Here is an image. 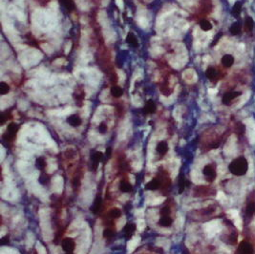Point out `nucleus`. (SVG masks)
Returning a JSON list of instances; mask_svg holds the SVG:
<instances>
[{
  "label": "nucleus",
  "instance_id": "nucleus-1",
  "mask_svg": "<svg viewBox=\"0 0 255 254\" xmlns=\"http://www.w3.org/2000/svg\"><path fill=\"white\" fill-rule=\"evenodd\" d=\"M248 167L249 165L246 160L244 157H240L230 162V164L228 165V170L235 176H243L248 171Z\"/></svg>",
  "mask_w": 255,
  "mask_h": 254
},
{
  "label": "nucleus",
  "instance_id": "nucleus-2",
  "mask_svg": "<svg viewBox=\"0 0 255 254\" xmlns=\"http://www.w3.org/2000/svg\"><path fill=\"white\" fill-rule=\"evenodd\" d=\"M18 129H19V126L17 123H13V122L10 123L8 125L6 133L4 134V139L7 141H13L15 139V137H17Z\"/></svg>",
  "mask_w": 255,
  "mask_h": 254
},
{
  "label": "nucleus",
  "instance_id": "nucleus-3",
  "mask_svg": "<svg viewBox=\"0 0 255 254\" xmlns=\"http://www.w3.org/2000/svg\"><path fill=\"white\" fill-rule=\"evenodd\" d=\"M203 174L205 177V180L209 182H212L216 178V170H215V167L212 164L205 165L203 169Z\"/></svg>",
  "mask_w": 255,
  "mask_h": 254
},
{
  "label": "nucleus",
  "instance_id": "nucleus-4",
  "mask_svg": "<svg viewBox=\"0 0 255 254\" xmlns=\"http://www.w3.org/2000/svg\"><path fill=\"white\" fill-rule=\"evenodd\" d=\"M62 249L67 253H72L76 248V243L72 238H64L61 242Z\"/></svg>",
  "mask_w": 255,
  "mask_h": 254
},
{
  "label": "nucleus",
  "instance_id": "nucleus-5",
  "mask_svg": "<svg viewBox=\"0 0 255 254\" xmlns=\"http://www.w3.org/2000/svg\"><path fill=\"white\" fill-rule=\"evenodd\" d=\"M253 247L248 242L243 241L239 245L237 254H253Z\"/></svg>",
  "mask_w": 255,
  "mask_h": 254
},
{
  "label": "nucleus",
  "instance_id": "nucleus-6",
  "mask_svg": "<svg viewBox=\"0 0 255 254\" xmlns=\"http://www.w3.org/2000/svg\"><path fill=\"white\" fill-rule=\"evenodd\" d=\"M162 185H163V179L155 178L145 185V189L151 190V191H155V190L162 188Z\"/></svg>",
  "mask_w": 255,
  "mask_h": 254
},
{
  "label": "nucleus",
  "instance_id": "nucleus-7",
  "mask_svg": "<svg viewBox=\"0 0 255 254\" xmlns=\"http://www.w3.org/2000/svg\"><path fill=\"white\" fill-rule=\"evenodd\" d=\"M103 154L99 151H94L91 154V162H92V167L94 170H97L98 165L99 163V162L102 160Z\"/></svg>",
  "mask_w": 255,
  "mask_h": 254
},
{
  "label": "nucleus",
  "instance_id": "nucleus-8",
  "mask_svg": "<svg viewBox=\"0 0 255 254\" xmlns=\"http://www.w3.org/2000/svg\"><path fill=\"white\" fill-rule=\"evenodd\" d=\"M241 95V92H227L224 95V97H223V103H225V104H229L230 102H231L234 99H236L237 97H239Z\"/></svg>",
  "mask_w": 255,
  "mask_h": 254
},
{
  "label": "nucleus",
  "instance_id": "nucleus-9",
  "mask_svg": "<svg viewBox=\"0 0 255 254\" xmlns=\"http://www.w3.org/2000/svg\"><path fill=\"white\" fill-rule=\"evenodd\" d=\"M123 231H124V235L126 237V239L130 240L132 238V236L134 235L135 231H136V225L133 224V223L126 224V226L123 228Z\"/></svg>",
  "mask_w": 255,
  "mask_h": 254
},
{
  "label": "nucleus",
  "instance_id": "nucleus-10",
  "mask_svg": "<svg viewBox=\"0 0 255 254\" xmlns=\"http://www.w3.org/2000/svg\"><path fill=\"white\" fill-rule=\"evenodd\" d=\"M67 122L73 127H78L81 125L82 121L78 115H71L67 118Z\"/></svg>",
  "mask_w": 255,
  "mask_h": 254
},
{
  "label": "nucleus",
  "instance_id": "nucleus-11",
  "mask_svg": "<svg viewBox=\"0 0 255 254\" xmlns=\"http://www.w3.org/2000/svg\"><path fill=\"white\" fill-rule=\"evenodd\" d=\"M156 151L159 155L164 156L167 153V151H168V144H166V141L162 140V141L159 142V144H157V146H156Z\"/></svg>",
  "mask_w": 255,
  "mask_h": 254
},
{
  "label": "nucleus",
  "instance_id": "nucleus-12",
  "mask_svg": "<svg viewBox=\"0 0 255 254\" xmlns=\"http://www.w3.org/2000/svg\"><path fill=\"white\" fill-rule=\"evenodd\" d=\"M121 216H122V211L118 208H112L106 214L107 220H110V221H114L116 219H118Z\"/></svg>",
  "mask_w": 255,
  "mask_h": 254
},
{
  "label": "nucleus",
  "instance_id": "nucleus-13",
  "mask_svg": "<svg viewBox=\"0 0 255 254\" xmlns=\"http://www.w3.org/2000/svg\"><path fill=\"white\" fill-rule=\"evenodd\" d=\"M157 110V105L153 100H148L145 103V106L143 108V112L145 114H153L156 112Z\"/></svg>",
  "mask_w": 255,
  "mask_h": 254
},
{
  "label": "nucleus",
  "instance_id": "nucleus-14",
  "mask_svg": "<svg viewBox=\"0 0 255 254\" xmlns=\"http://www.w3.org/2000/svg\"><path fill=\"white\" fill-rule=\"evenodd\" d=\"M234 63V58L231 54H225L222 58V64L223 66H225L226 68H229L233 65Z\"/></svg>",
  "mask_w": 255,
  "mask_h": 254
},
{
  "label": "nucleus",
  "instance_id": "nucleus-15",
  "mask_svg": "<svg viewBox=\"0 0 255 254\" xmlns=\"http://www.w3.org/2000/svg\"><path fill=\"white\" fill-rule=\"evenodd\" d=\"M132 185L129 181H127L126 180H122L121 182H119V190L123 193H128L130 191H132Z\"/></svg>",
  "mask_w": 255,
  "mask_h": 254
},
{
  "label": "nucleus",
  "instance_id": "nucleus-16",
  "mask_svg": "<svg viewBox=\"0 0 255 254\" xmlns=\"http://www.w3.org/2000/svg\"><path fill=\"white\" fill-rule=\"evenodd\" d=\"M101 204H102V200H101V197L99 195H98L97 197H96V199H95V202L92 205V207H91V211L95 214H97L99 209L101 208Z\"/></svg>",
  "mask_w": 255,
  "mask_h": 254
},
{
  "label": "nucleus",
  "instance_id": "nucleus-17",
  "mask_svg": "<svg viewBox=\"0 0 255 254\" xmlns=\"http://www.w3.org/2000/svg\"><path fill=\"white\" fill-rule=\"evenodd\" d=\"M173 224V219L169 216H162L160 221H159V225L163 227H170Z\"/></svg>",
  "mask_w": 255,
  "mask_h": 254
},
{
  "label": "nucleus",
  "instance_id": "nucleus-18",
  "mask_svg": "<svg viewBox=\"0 0 255 254\" xmlns=\"http://www.w3.org/2000/svg\"><path fill=\"white\" fill-rule=\"evenodd\" d=\"M126 42L132 47H138L139 46V42H138V39H137L136 35H135L134 34H132V33H129L128 35H127Z\"/></svg>",
  "mask_w": 255,
  "mask_h": 254
},
{
  "label": "nucleus",
  "instance_id": "nucleus-19",
  "mask_svg": "<svg viewBox=\"0 0 255 254\" xmlns=\"http://www.w3.org/2000/svg\"><path fill=\"white\" fill-rule=\"evenodd\" d=\"M211 191V189L208 187H205V186H198L195 188V196H206V195H209V192Z\"/></svg>",
  "mask_w": 255,
  "mask_h": 254
},
{
  "label": "nucleus",
  "instance_id": "nucleus-20",
  "mask_svg": "<svg viewBox=\"0 0 255 254\" xmlns=\"http://www.w3.org/2000/svg\"><path fill=\"white\" fill-rule=\"evenodd\" d=\"M103 237L105 238V239H111V238H113L115 235V227L114 226H107L104 228L103 230Z\"/></svg>",
  "mask_w": 255,
  "mask_h": 254
},
{
  "label": "nucleus",
  "instance_id": "nucleus-21",
  "mask_svg": "<svg viewBox=\"0 0 255 254\" xmlns=\"http://www.w3.org/2000/svg\"><path fill=\"white\" fill-rule=\"evenodd\" d=\"M59 1L67 11L72 12L75 10V3L73 0H59Z\"/></svg>",
  "mask_w": 255,
  "mask_h": 254
},
{
  "label": "nucleus",
  "instance_id": "nucleus-22",
  "mask_svg": "<svg viewBox=\"0 0 255 254\" xmlns=\"http://www.w3.org/2000/svg\"><path fill=\"white\" fill-rule=\"evenodd\" d=\"M111 95H112V97L113 98H121L122 96V94H123V91L122 89L119 86H113L112 88H111Z\"/></svg>",
  "mask_w": 255,
  "mask_h": 254
},
{
  "label": "nucleus",
  "instance_id": "nucleus-23",
  "mask_svg": "<svg viewBox=\"0 0 255 254\" xmlns=\"http://www.w3.org/2000/svg\"><path fill=\"white\" fill-rule=\"evenodd\" d=\"M36 166L39 170H44L46 167V161L43 157H38L36 161Z\"/></svg>",
  "mask_w": 255,
  "mask_h": 254
},
{
  "label": "nucleus",
  "instance_id": "nucleus-24",
  "mask_svg": "<svg viewBox=\"0 0 255 254\" xmlns=\"http://www.w3.org/2000/svg\"><path fill=\"white\" fill-rule=\"evenodd\" d=\"M188 185H189V182L186 181L185 176H184V175H181V176H180V181H179V187H180L179 192L182 193V192L185 190L186 186H188Z\"/></svg>",
  "mask_w": 255,
  "mask_h": 254
},
{
  "label": "nucleus",
  "instance_id": "nucleus-25",
  "mask_svg": "<svg viewBox=\"0 0 255 254\" xmlns=\"http://www.w3.org/2000/svg\"><path fill=\"white\" fill-rule=\"evenodd\" d=\"M200 27L203 31L204 32H208V31H210L212 29V24L208 21V20H206V19H203L200 21Z\"/></svg>",
  "mask_w": 255,
  "mask_h": 254
},
{
  "label": "nucleus",
  "instance_id": "nucleus-26",
  "mask_svg": "<svg viewBox=\"0 0 255 254\" xmlns=\"http://www.w3.org/2000/svg\"><path fill=\"white\" fill-rule=\"evenodd\" d=\"M205 76H206V77H208V78L213 80V79L216 77V76H217V72H216V70H215V68L208 67V69H206V71H205Z\"/></svg>",
  "mask_w": 255,
  "mask_h": 254
},
{
  "label": "nucleus",
  "instance_id": "nucleus-27",
  "mask_svg": "<svg viewBox=\"0 0 255 254\" xmlns=\"http://www.w3.org/2000/svg\"><path fill=\"white\" fill-rule=\"evenodd\" d=\"M229 32L233 35H237L240 34V32H241V25H240V23H239V22L234 23V24L229 28Z\"/></svg>",
  "mask_w": 255,
  "mask_h": 254
},
{
  "label": "nucleus",
  "instance_id": "nucleus-28",
  "mask_svg": "<svg viewBox=\"0 0 255 254\" xmlns=\"http://www.w3.org/2000/svg\"><path fill=\"white\" fill-rule=\"evenodd\" d=\"M246 215L249 216V217L254 215L255 214V203L254 202H251L248 204L246 209Z\"/></svg>",
  "mask_w": 255,
  "mask_h": 254
},
{
  "label": "nucleus",
  "instance_id": "nucleus-29",
  "mask_svg": "<svg viewBox=\"0 0 255 254\" xmlns=\"http://www.w3.org/2000/svg\"><path fill=\"white\" fill-rule=\"evenodd\" d=\"M253 20L251 17H246L245 20V30L246 32H251L253 29Z\"/></svg>",
  "mask_w": 255,
  "mask_h": 254
},
{
  "label": "nucleus",
  "instance_id": "nucleus-30",
  "mask_svg": "<svg viewBox=\"0 0 255 254\" xmlns=\"http://www.w3.org/2000/svg\"><path fill=\"white\" fill-rule=\"evenodd\" d=\"M241 10H242V3L241 2H236L234 7H233V10H232V13H233L235 17H238L239 15H240Z\"/></svg>",
  "mask_w": 255,
  "mask_h": 254
},
{
  "label": "nucleus",
  "instance_id": "nucleus-31",
  "mask_svg": "<svg viewBox=\"0 0 255 254\" xmlns=\"http://www.w3.org/2000/svg\"><path fill=\"white\" fill-rule=\"evenodd\" d=\"M11 88H10V86L8 85L6 82H1L0 83V94L1 95H6L10 92Z\"/></svg>",
  "mask_w": 255,
  "mask_h": 254
},
{
  "label": "nucleus",
  "instance_id": "nucleus-32",
  "mask_svg": "<svg viewBox=\"0 0 255 254\" xmlns=\"http://www.w3.org/2000/svg\"><path fill=\"white\" fill-rule=\"evenodd\" d=\"M84 96H85V94H84V92H83L82 90H81V91L76 90V92H75V94H74V98H75V99H76L77 102L81 101V100L84 99Z\"/></svg>",
  "mask_w": 255,
  "mask_h": 254
},
{
  "label": "nucleus",
  "instance_id": "nucleus-33",
  "mask_svg": "<svg viewBox=\"0 0 255 254\" xmlns=\"http://www.w3.org/2000/svg\"><path fill=\"white\" fill-rule=\"evenodd\" d=\"M50 179H51L50 176L48 175L47 173H42L40 175V177H39V182L42 184V185H46L50 181Z\"/></svg>",
  "mask_w": 255,
  "mask_h": 254
},
{
  "label": "nucleus",
  "instance_id": "nucleus-34",
  "mask_svg": "<svg viewBox=\"0 0 255 254\" xmlns=\"http://www.w3.org/2000/svg\"><path fill=\"white\" fill-rule=\"evenodd\" d=\"M171 213V208L169 205H165L161 209V215L162 216H169Z\"/></svg>",
  "mask_w": 255,
  "mask_h": 254
},
{
  "label": "nucleus",
  "instance_id": "nucleus-35",
  "mask_svg": "<svg viewBox=\"0 0 255 254\" xmlns=\"http://www.w3.org/2000/svg\"><path fill=\"white\" fill-rule=\"evenodd\" d=\"M99 132L101 133V134H105L107 132V125L104 123V122H101L99 125Z\"/></svg>",
  "mask_w": 255,
  "mask_h": 254
},
{
  "label": "nucleus",
  "instance_id": "nucleus-36",
  "mask_svg": "<svg viewBox=\"0 0 255 254\" xmlns=\"http://www.w3.org/2000/svg\"><path fill=\"white\" fill-rule=\"evenodd\" d=\"M244 133H245V126L242 123H238L237 124V134L243 135Z\"/></svg>",
  "mask_w": 255,
  "mask_h": 254
},
{
  "label": "nucleus",
  "instance_id": "nucleus-37",
  "mask_svg": "<svg viewBox=\"0 0 255 254\" xmlns=\"http://www.w3.org/2000/svg\"><path fill=\"white\" fill-rule=\"evenodd\" d=\"M9 118H11V115H7V113H3L1 115V124H4Z\"/></svg>",
  "mask_w": 255,
  "mask_h": 254
},
{
  "label": "nucleus",
  "instance_id": "nucleus-38",
  "mask_svg": "<svg viewBox=\"0 0 255 254\" xmlns=\"http://www.w3.org/2000/svg\"><path fill=\"white\" fill-rule=\"evenodd\" d=\"M111 155H112V148L108 147V148L106 149V157H107V158H110Z\"/></svg>",
  "mask_w": 255,
  "mask_h": 254
},
{
  "label": "nucleus",
  "instance_id": "nucleus-39",
  "mask_svg": "<svg viewBox=\"0 0 255 254\" xmlns=\"http://www.w3.org/2000/svg\"><path fill=\"white\" fill-rule=\"evenodd\" d=\"M8 239H9V236H5L1 239V242L0 243H1V245H7L8 243H6V240H8Z\"/></svg>",
  "mask_w": 255,
  "mask_h": 254
},
{
  "label": "nucleus",
  "instance_id": "nucleus-40",
  "mask_svg": "<svg viewBox=\"0 0 255 254\" xmlns=\"http://www.w3.org/2000/svg\"><path fill=\"white\" fill-rule=\"evenodd\" d=\"M67 254H73V253H67Z\"/></svg>",
  "mask_w": 255,
  "mask_h": 254
}]
</instances>
